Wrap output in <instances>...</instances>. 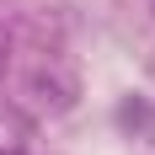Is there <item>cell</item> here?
Returning <instances> with one entry per match:
<instances>
[{"instance_id": "3957f363", "label": "cell", "mask_w": 155, "mask_h": 155, "mask_svg": "<svg viewBox=\"0 0 155 155\" xmlns=\"http://www.w3.org/2000/svg\"><path fill=\"white\" fill-rule=\"evenodd\" d=\"M150 5H155V0H150Z\"/></svg>"}, {"instance_id": "7a4b0ae2", "label": "cell", "mask_w": 155, "mask_h": 155, "mask_svg": "<svg viewBox=\"0 0 155 155\" xmlns=\"http://www.w3.org/2000/svg\"><path fill=\"white\" fill-rule=\"evenodd\" d=\"M0 155H27V150H16V144H5V150H0Z\"/></svg>"}, {"instance_id": "6da1fadb", "label": "cell", "mask_w": 155, "mask_h": 155, "mask_svg": "<svg viewBox=\"0 0 155 155\" xmlns=\"http://www.w3.org/2000/svg\"><path fill=\"white\" fill-rule=\"evenodd\" d=\"M0 70H5V27H0Z\"/></svg>"}]
</instances>
